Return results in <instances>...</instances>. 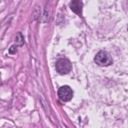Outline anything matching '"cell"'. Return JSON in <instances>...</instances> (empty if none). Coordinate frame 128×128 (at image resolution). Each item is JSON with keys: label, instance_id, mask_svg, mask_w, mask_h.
Wrapping results in <instances>:
<instances>
[{"label": "cell", "instance_id": "obj_1", "mask_svg": "<svg viewBox=\"0 0 128 128\" xmlns=\"http://www.w3.org/2000/svg\"><path fill=\"white\" fill-rule=\"evenodd\" d=\"M94 60L99 66H108L112 63V58L106 51H99L96 54Z\"/></svg>", "mask_w": 128, "mask_h": 128}, {"label": "cell", "instance_id": "obj_2", "mask_svg": "<svg viewBox=\"0 0 128 128\" xmlns=\"http://www.w3.org/2000/svg\"><path fill=\"white\" fill-rule=\"evenodd\" d=\"M71 63L67 59H59L56 62V70L59 74H67L71 71Z\"/></svg>", "mask_w": 128, "mask_h": 128}, {"label": "cell", "instance_id": "obj_3", "mask_svg": "<svg viewBox=\"0 0 128 128\" xmlns=\"http://www.w3.org/2000/svg\"><path fill=\"white\" fill-rule=\"evenodd\" d=\"M58 96L62 101L66 102V101L71 100V98L73 96V92L69 86H62L58 90Z\"/></svg>", "mask_w": 128, "mask_h": 128}, {"label": "cell", "instance_id": "obj_4", "mask_svg": "<svg viewBox=\"0 0 128 128\" xmlns=\"http://www.w3.org/2000/svg\"><path fill=\"white\" fill-rule=\"evenodd\" d=\"M71 10L76 14H81L82 12V2L80 0H72L70 3Z\"/></svg>", "mask_w": 128, "mask_h": 128}, {"label": "cell", "instance_id": "obj_5", "mask_svg": "<svg viewBox=\"0 0 128 128\" xmlns=\"http://www.w3.org/2000/svg\"><path fill=\"white\" fill-rule=\"evenodd\" d=\"M23 40H24V38L22 37V34H21V33H18L17 36H16V41L19 43V45H22Z\"/></svg>", "mask_w": 128, "mask_h": 128}, {"label": "cell", "instance_id": "obj_6", "mask_svg": "<svg viewBox=\"0 0 128 128\" xmlns=\"http://www.w3.org/2000/svg\"><path fill=\"white\" fill-rule=\"evenodd\" d=\"M14 51H15V46H12V47L10 48L9 52H10V53H14Z\"/></svg>", "mask_w": 128, "mask_h": 128}, {"label": "cell", "instance_id": "obj_7", "mask_svg": "<svg viewBox=\"0 0 128 128\" xmlns=\"http://www.w3.org/2000/svg\"><path fill=\"white\" fill-rule=\"evenodd\" d=\"M126 4H127V7H128V0L126 1Z\"/></svg>", "mask_w": 128, "mask_h": 128}]
</instances>
